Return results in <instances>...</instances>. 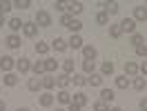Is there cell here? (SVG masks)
<instances>
[{
  "instance_id": "1",
  "label": "cell",
  "mask_w": 147,
  "mask_h": 111,
  "mask_svg": "<svg viewBox=\"0 0 147 111\" xmlns=\"http://www.w3.org/2000/svg\"><path fill=\"white\" fill-rule=\"evenodd\" d=\"M13 67H16V60H13L11 56H2V58H0V69H2L5 74H11Z\"/></svg>"
},
{
  "instance_id": "2",
  "label": "cell",
  "mask_w": 147,
  "mask_h": 111,
  "mask_svg": "<svg viewBox=\"0 0 147 111\" xmlns=\"http://www.w3.org/2000/svg\"><path fill=\"white\" fill-rule=\"evenodd\" d=\"M36 25H38V27H49V25H51L49 11H38V13H36Z\"/></svg>"
},
{
  "instance_id": "3",
  "label": "cell",
  "mask_w": 147,
  "mask_h": 111,
  "mask_svg": "<svg viewBox=\"0 0 147 111\" xmlns=\"http://www.w3.org/2000/svg\"><path fill=\"white\" fill-rule=\"evenodd\" d=\"M134 20H136V22H145V20H147V7H145V5L134 7Z\"/></svg>"
},
{
  "instance_id": "4",
  "label": "cell",
  "mask_w": 147,
  "mask_h": 111,
  "mask_svg": "<svg viewBox=\"0 0 147 111\" xmlns=\"http://www.w3.org/2000/svg\"><path fill=\"white\" fill-rule=\"evenodd\" d=\"M120 29H123V33L127 31V33H134L136 31V20L134 18H125L123 22H120Z\"/></svg>"
},
{
  "instance_id": "5",
  "label": "cell",
  "mask_w": 147,
  "mask_h": 111,
  "mask_svg": "<svg viewBox=\"0 0 147 111\" xmlns=\"http://www.w3.org/2000/svg\"><path fill=\"white\" fill-rule=\"evenodd\" d=\"M22 33L27 38H34L38 33V25L36 22H25V25H22Z\"/></svg>"
},
{
  "instance_id": "6",
  "label": "cell",
  "mask_w": 147,
  "mask_h": 111,
  "mask_svg": "<svg viewBox=\"0 0 147 111\" xmlns=\"http://www.w3.org/2000/svg\"><path fill=\"white\" fill-rule=\"evenodd\" d=\"M67 47H71V49H83V38L78 36V33H71V38L67 40Z\"/></svg>"
},
{
  "instance_id": "7",
  "label": "cell",
  "mask_w": 147,
  "mask_h": 111,
  "mask_svg": "<svg viewBox=\"0 0 147 111\" xmlns=\"http://www.w3.org/2000/svg\"><path fill=\"white\" fill-rule=\"evenodd\" d=\"M69 84H71V76L63 74V76H58V78H56V87H60V91H63V89H67Z\"/></svg>"
},
{
  "instance_id": "8",
  "label": "cell",
  "mask_w": 147,
  "mask_h": 111,
  "mask_svg": "<svg viewBox=\"0 0 147 111\" xmlns=\"http://www.w3.org/2000/svg\"><path fill=\"white\" fill-rule=\"evenodd\" d=\"M16 69H18L20 74H27V71H31V62H29L27 58H20V60H16Z\"/></svg>"
},
{
  "instance_id": "9",
  "label": "cell",
  "mask_w": 147,
  "mask_h": 111,
  "mask_svg": "<svg viewBox=\"0 0 147 111\" xmlns=\"http://www.w3.org/2000/svg\"><path fill=\"white\" fill-rule=\"evenodd\" d=\"M100 7H105L107 16H116L118 13V2H100Z\"/></svg>"
},
{
  "instance_id": "10",
  "label": "cell",
  "mask_w": 147,
  "mask_h": 111,
  "mask_svg": "<svg viewBox=\"0 0 147 111\" xmlns=\"http://www.w3.org/2000/svg\"><path fill=\"white\" fill-rule=\"evenodd\" d=\"M56 98H58V102H60V104H71V93L67 91V89L58 91V96H56Z\"/></svg>"
},
{
  "instance_id": "11",
  "label": "cell",
  "mask_w": 147,
  "mask_h": 111,
  "mask_svg": "<svg viewBox=\"0 0 147 111\" xmlns=\"http://www.w3.org/2000/svg\"><path fill=\"white\" fill-rule=\"evenodd\" d=\"M40 87H42V80H40V78H29V82H27V89L29 91H38V89H40Z\"/></svg>"
},
{
  "instance_id": "12",
  "label": "cell",
  "mask_w": 147,
  "mask_h": 111,
  "mask_svg": "<svg viewBox=\"0 0 147 111\" xmlns=\"http://www.w3.org/2000/svg\"><path fill=\"white\" fill-rule=\"evenodd\" d=\"M87 84H92V87H100V84H102V76H100V74L87 76Z\"/></svg>"
},
{
  "instance_id": "13",
  "label": "cell",
  "mask_w": 147,
  "mask_h": 111,
  "mask_svg": "<svg viewBox=\"0 0 147 111\" xmlns=\"http://www.w3.org/2000/svg\"><path fill=\"white\" fill-rule=\"evenodd\" d=\"M83 56H85V60H96V49L92 45L83 47Z\"/></svg>"
},
{
  "instance_id": "14",
  "label": "cell",
  "mask_w": 147,
  "mask_h": 111,
  "mask_svg": "<svg viewBox=\"0 0 147 111\" xmlns=\"http://www.w3.org/2000/svg\"><path fill=\"white\" fill-rule=\"evenodd\" d=\"M67 9L71 11V16H78L83 11V2H67Z\"/></svg>"
},
{
  "instance_id": "15",
  "label": "cell",
  "mask_w": 147,
  "mask_h": 111,
  "mask_svg": "<svg viewBox=\"0 0 147 111\" xmlns=\"http://www.w3.org/2000/svg\"><path fill=\"white\" fill-rule=\"evenodd\" d=\"M5 42H7V47H9V49H18V47H20V38L11 33V36H7V40H5Z\"/></svg>"
},
{
  "instance_id": "16",
  "label": "cell",
  "mask_w": 147,
  "mask_h": 111,
  "mask_svg": "<svg viewBox=\"0 0 147 111\" xmlns=\"http://www.w3.org/2000/svg\"><path fill=\"white\" fill-rule=\"evenodd\" d=\"M125 74L127 76H136L138 74V65L131 62V60H127V62H125Z\"/></svg>"
},
{
  "instance_id": "17",
  "label": "cell",
  "mask_w": 147,
  "mask_h": 111,
  "mask_svg": "<svg viewBox=\"0 0 147 111\" xmlns=\"http://www.w3.org/2000/svg\"><path fill=\"white\" fill-rule=\"evenodd\" d=\"M114 98H116V96H114L111 89H102V91H100V100L102 102H107V104H109V102H114Z\"/></svg>"
},
{
  "instance_id": "18",
  "label": "cell",
  "mask_w": 147,
  "mask_h": 111,
  "mask_svg": "<svg viewBox=\"0 0 147 111\" xmlns=\"http://www.w3.org/2000/svg\"><path fill=\"white\" fill-rule=\"evenodd\" d=\"M31 71H34V74L40 78V74H45V60H38V62H34V65H31Z\"/></svg>"
},
{
  "instance_id": "19",
  "label": "cell",
  "mask_w": 147,
  "mask_h": 111,
  "mask_svg": "<svg viewBox=\"0 0 147 111\" xmlns=\"http://www.w3.org/2000/svg\"><path fill=\"white\" fill-rule=\"evenodd\" d=\"M71 102H76V104H78V107H85V104H87V96H85L83 91H80V93H74V98H71Z\"/></svg>"
},
{
  "instance_id": "20",
  "label": "cell",
  "mask_w": 147,
  "mask_h": 111,
  "mask_svg": "<svg viewBox=\"0 0 147 111\" xmlns=\"http://www.w3.org/2000/svg\"><path fill=\"white\" fill-rule=\"evenodd\" d=\"M2 82L7 84V87H16V84H18V76L16 74H5V80H2Z\"/></svg>"
},
{
  "instance_id": "21",
  "label": "cell",
  "mask_w": 147,
  "mask_h": 111,
  "mask_svg": "<svg viewBox=\"0 0 147 111\" xmlns=\"http://www.w3.org/2000/svg\"><path fill=\"white\" fill-rule=\"evenodd\" d=\"M114 74V62H102V67H100V76H111Z\"/></svg>"
},
{
  "instance_id": "22",
  "label": "cell",
  "mask_w": 147,
  "mask_h": 111,
  "mask_svg": "<svg viewBox=\"0 0 147 111\" xmlns=\"http://www.w3.org/2000/svg\"><path fill=\"white\" fill-rule=\"evenodd\" d=\"M51 47H54L56 51H65V49H67V40H63V38H56L54 42H51Z\"/></svg>"
},
{
  "instance_id": "23",
  "label": "cell",
  "mask_w": 147,
  "mask_h": 111,
  "mask_svg": "<svg viewBox=\"0 0 147 111\" xmlns=\"http://www.w3.org/2000/svg\"><path fill=\"white\" fill-rule=\"evenodd\" d=\"M94 69H96V62H94V60H83V71H85V74L92 76Z\"/></svg>"
},
{
  "instance_id": "24",
  "label": "cell",
  "mask_w": 147,
  "mask_h": 111,
  "mask_svg": "<svg viewBox=\"0 0 147 111\" xmlns=\"http://www.w3.org/2000/svg\"><path fill=\"white\" fill-rule=\"evenodd\" d=\"M71 84H76V87H83V84H87V78L80 74H74L71 76Z\"/></svg>"
},
{
  "instance_id": "25",
  "label": "cell",
  "mask_w": 147,
  "mask_h": 111,
  "mask_svg": "<svg viewBox=\"0 0 147 111\" xmlns=\"http://www.w3.org/2000/svg\"><path fill=\"white\" fill-rule=\"evenodd\" d=\"M22 25H25V22H22L20 18H11V20H9V29H11V31H20V29H22Z\"/></svg>"
},
{
  "instance_id": "26",
  "label": "cell",
  "mask_w": 147,
  "mask_h": 111,
  "mask_svg": "<svg viewBox=\"0 0 147 111\" xmlns=\"http://www.w3.org/2000/svg\"><path fill=\"white\" fill-rule=\"evenodd\" d=\"M109 36L116 38V40L123 36V29H120V25H109Z\"/></svg>"
},
{
  "instance_id": "27",
  "label": "cell",
  "mask_w": 147,
  "mask_h": 111,
  "mask_svg": "<svg viewBox=\"0 0 147 111\" xmlns=\"http://www.w3.org/2000/svg\"><path fill=\"white\" fill-rule=\"evenodd\" d=\"M40 104H42V107H51V104H54V96H51V93H42V96H40Z\"/></svg>"
},
{
  "instance_id": "28",
  "label": "cell",
  "mask_w": 147,
  "mask_h": 111,
  "mask_svg": "<svg viewBox=\"0 0 147 111\" xmlns=\"http://www.w3.org/2000/svg\"><path fill=\"white\" fill-rule=\"evenodd\" d=\"M116 87H118V89H127L129 87V78L127 76H118V78H116Z\"/></svg>"
},
{
  "instance_id": "29",
  "label": "cell",
  "mask_w": 147,
  "mask_h": 111,
  "mask_svg": "<svg viewBox=\"0 0 147 111\" xmlns=\"http://www.w3.org/2000/svg\"><path fill=\"white\" fill-rule=\"evenodd\" d=\"M131 45H134V47L145 45V38H143V33H134V36H131Z\"/></svg>"
},
{
  "instance_id": "30",
  "label": "cell",
  "mask_w": 147,
  "mask_h": 111,
  "mask_svg": "<svg viewBox=\"0 0 147 111\" xmlns=\"http://www.w3.org/2000/svg\"><path fill=\"white\" fill-rule=\"evenodd\" d=\"M56 69H58V60H51V58L45 60V71H56Z\"/></svg>"
},
{
  "instance_id": "31",
  "label": "cell",
  "mask_w": 147,
  "mask_h": 111,
  "mask_svg": "<svg viewBox=\"0 0 147 111\" xmlns=\"http://www.w3.org/2000/svg\"><path fill=\"white\" fill-rule=\"evenodd\" d=\"M71 22H74V16H71V13H63V18H60V25H63V27H69Z\"/></svg>"
},
{
  "instance_id": "32",
  "label": "cell",
  "mask_w": 147,
  "mask_h": 111,
  "mask_svg": "<svg viewBox=\"0 0 147 111\" xmlns=\"http://www.w3.org/2000/svg\"><path fill=\"white\" fill-rule=\"evenodd\" d=\"M11 7H13V2H7V0H0V13H2V16H5V13H7V11L11 9Z\"/></svg>"
},
{
  "instance_id": "33",
  "label": "cell",
  "mask_w": 147,
  "mask_h": 111,
  "mask_svg": "<svg viewBox=\"0 0 147 111\" xmlns=\"http://www.w3.org/2000/svg\"><path fill=\"white\" fill-rule=\"evenodd\" d=\"M36 51L40 56H45L47 51H49V45H47V42H36Z\"/></svg>"
},
{
  "instance_id": "34",
  "label": "cell",
  "mask_w": 147,
  "mask_h": 111,
  "mask_svg": "<svg viewBox=\"0 0 147 111\" xmlns=\"http://www.w3.org/2000/svg\"><path fill=\"white\" fill-rule=\"evenodd\" d=\"M96 22H98V25H107V22H109V16H107L105 11H100V13L96 16Z\"/></svg>"
},
{
  "instance_id": "35",
  "label": "cell",
  "mask_w": 147,
  "mask_h": 111,
  "mask_svg": "<svg viewBox=\"0 0 147 111\" xmlns=\"http://www.w3.org/2000/svg\"><path fill=\"white\" fill-rule=\"evenodd\" d=\"M145 87H147L145 78H136V80H134V89H138V91H143Z\"/></svg>"
},
{
  "instance_id": "36",
  "label": "cell",
  "mask_w": 147,
  "mask_h": 111,
  "mask_svg": "<svg viewBox=\"0 0 147 111\" xmlns=\"http://www.w3.org/2000/svg\"><path fill=\"white\" fill-rule=\"evenodd\" d=\"M94 111H109V107H107V102L98 100V102H94Z\"/></svg>"
},
{
  "instance_id": "37",
  "label": "cell",
  "mask_w": 147,
  "mask_h": 111,
  "mask_svg": "<svg viewBox=\"0 0 147 111\" xmlns=\"http://www.w3.org/2000/svg\"><path fill=\"white\" fill-rule=\"evenodd\" d=\"M42 87H45V89H54L56 87V78H42Z\"/></svg>"
},
{
  "instance_id": "38",
  "label": "cell",
  "mask_w": 147,
  "mask_h": 111,
  "mask_svg": "<svg viewBox=\"0 0 147 111\" xmlns=\"http://www.w3.org/2000/svg\"><path fill=\"white\" fill-rule=\"evenodd\" d=\"M63 69H65V74L69 76L74 71V60H65V62H63Z\"/></svg>"
},
{
  "instance_id": "39",
  "label": "cell",
  "mask_w": 147,
  "mask_h": 111,
  "mask_svg": "<svg viewBox=\"0 0 147 111\" xmlns=\"http://www.w3.org/2000/svg\"><path fill=\"white\" fill-rule=\"evenodd\" d=\"M13 7H18V9H27V7H31V2H29V0H16Z\"/></svg>"
},
{
  "instance_id": "40",
  "label": "cell",
  "mask_w": 147,
  "mask_h": 111,
  "mask_svg": "<svg viewBox=\"0 0 147 111\" xmlns=\"http://www.w3.org/2000/svg\"><path fill=\"white\" fill-rule=\"evenodd\" d=\"M67 29H71V31H80V29H83V22H80V20H76V18H74V22H71V25H69V27H67Z\"/></svg>"
},
{
  "instance_id": "41",
  "label": "cell",
  "mask_w": 147,
  "mask_h": 111,
  "mask_svg": "<svg viewBox=\"0 0 147 111\" xmlns=\"http://www.w3.org/2000/svg\"><path fill=\"white\" fill-rule=\"evenodd\" d=\"M136 53H138V56H145V58H147V45L136 47Z\"/></svg>"
},
{
  "instance_id": "42",
  "label": "cell",
  "mask_w": 147,
  "mask_h": 111,
  "mask_svg": "<svg viewBox=\"0 0 147 111\" xmlns=\"http://www.w3.org/2000/svg\"><path fill=\"white\" fill-rule=\"evenodd\" d=\"M54 7L58 11H65V9H67V2H54Z\"/></svg>"
},
{
  "instance_id": "43",
  "label": "cell",
  "mask_w": 147,
  "mask_h": 111,
  "mask_svg": "<svg viewBox=\"0 0 147 111\" xmlns=\"http://www.w3.org/2000/svg\"><path fill=\"white\" fill-rule=\"evenodd\" d=\"M80 109H83V107H78L76 102H71V104H69V109H67V111H80Z\"/></svg>"
},
{
  "instance_id": "44",
  "label": "cell",
  "mask_w": 147,
  "mask_h": 111,
  "mask_svg": "<svg viewBox=\"0 0 147 111\" xmlns=\"http://www.w3.org/2000/svg\"><path fill=\"white\" fill-rule=\"evenodd\" d=\"M138 71H143V76H147V60H145L140 67H138Z\"/></svg>"
},
{
  "instance_id": "45",
  "label": "cell",
  "mask_w": 147,
  "mask_h": 111,
  "mask_svg": "<svg viewBox=\"0 0 147 111\" xmlns=\"http://www.w3.org/2000/svg\"><path fill=\"white\" fill-rule=\"evenodd\" d=\"M140 111H147V98H145V100H140Z\"/></svg>"
},
{
  "instance_id": "46",
  "label": "cell",
  "mask_w": 147,
  "mask_h": 111,
  "mask_svg": "<svg viewBox=\"0 0 147 111\" xmlns=\"http://www.w3.org/2000/svg\"><path fill=\"white\" fill-rule=\"evenodd\" d=\"M7 109V104H5V100H0V111H5Z\"/></svg>"
},
{
  "instance_id": "47",
  "label": "cell",
  "mask_w": 147,
  "mask_h": 111,
  "mask_svg": "<svg viewBox=\"0 0 147 111\" xmlns=\"http://www.w3.org/2000/svg\"><path fill=\"white\" fill-rule=\"evenodd\" d=\"M2 25H5V16L0 13V27H2Z\"/></svg>"
},
{
  "instance_id": "48",
  "label": "cell",
  "mask_w": 147,
  "mask_h": 111,
  "mask_svg": "<svg viewBox=\"0 0 147 111\" xmlns=\"http://www.w3.org/2000/svg\"><path fill=\"white\" fill-rule=\"evenodd\" d=\"M109 111H123V109H120V107H111Z\"/></svg>"
},
{
  "instance_id": "49",
  "label": "cell",
  "mask_w": 147,
  "mask_h": 111,
  "mask_svg": "<svg viewBox=\"0 0 147 111\" xmlns=\"http://www.w3.org/2000/svg\"><path fill=\"white\" fill-rule=\"evenodd\" d=\"M16 111H29V109H27V107H18Z\"/></svg>"
},
{
  "instance_id": "50",
  "label": "cell",
  "mask_w": 147,
  "mask_h": 111,
  "mask_svg": "<svg viewBox=\"0 0 147 111\" xmlns=\"http://www.w3.org/2000/svg\"><path fill=\"white\" fill-rule=\"evenodd\" d=\"M56 111H65V109H56Z\"/></svg>"
},
{
  "instance_id": "51",
  "label": "cell",
  "mask_w": 147,
  "mask_h": 111,
  "mask_svg": "<svg viewBox=\"0 0 147 111\" xmlns=\"http://www.w3.org/2000/svg\"><path fill=\"white\" fill-rule=\"evenodd\" d=\"M145 7H147V2H145Z\"/></svg>"
}]
</instances>
